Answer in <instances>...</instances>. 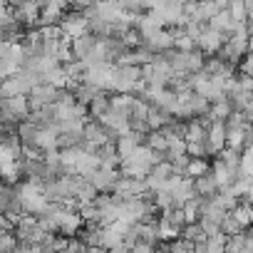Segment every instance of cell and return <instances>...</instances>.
Instances as JSON below:
<instances>
[{
    "instance_id": "obj_1",
    "label": "cell",
    "mask_w": 253,
    "mask_h": 253,
    "mask_svg": "<svg viewBox=\"0 0 253 253\" xmlns=\"http://www.w3.org/2000/svg\"><path fill=\"white\" fill-rule=\"evenodd\" d=\"M226 38H228L226 33H221V30H216V28H211V25H204L201 35L196 38V47H199L204 55H216V52L223 47Z\"/></svg>"
},
{
    "instance_id": "obj_3",
    "label": "cell",
    "mask_w": 253,
    "mask_h": 253,
    "mask_svg": "<svg viewBox=\"0 0 253 253\" xmlns=\"http://www.w3.org/2000/svg\"><path fill=\"white\" fill-rule=\"evenodd\" d=\"M40 10H42V0H28V3L13 8V18L23 28H33L40 23Z\"/></svg>"
},
{
    "instance_id": "obj_2",
    "label": "cell",
    "mask_w": 253,
    "mask_h": 253,
    "mask_svg": "<svg viewBox=\"0 0 253 253\" xmlns=\"http://www.w3.org/2000/svg\"><path fill=\"white\" fill-rule=\"evenodd\" d=\"M204 144H206V154H218L226 147V119H213L206 126Z\"/></svg>"
},
{
    "instance_id": "obj_4",
    "label": "cell",
    "mask_w": 253,
    "mask_h": 253,
    "mask_svg": "<svg viewBox=\"0 0 253 253\" xmlns=\"http://www.w3.org/2000/svg\"><path fill=\"white\" fill-rule=\"evenodd\" d=\"M194 189H196V194H199L201 199H209V196H213V194L218 191V184H216L213 174L206 171V174H201V176L194 179Z\"/></svg>"
},
{
    "instance_id": "obj_8",
    "label": "cell",
    "mask_w": 253,
    "mask_h": 253,
    "mask_svg": "<svg viewBox=\"0 0 253 253\" xmlns=\"http://www.w3.org/2000/svg\"><path fill=\"white\" fill-rule=\"evenodd\" d=\"M23 3H28V0H8L10 8H18V5H23Z\"/></svg>"
},
{
    "instance_id": "obj_7",
    "label": "cell",
    "mask_w": 253,
    "mask_h": 253,
    "mask_svg": "<svg viewBox=\"0 0 253 253\" xmlns=\"http://www.w3.org/2000/svg\"><path fill=\"white\" fill-rule=\"evenodd\" d=\"M226 10L231 13V18H233L236 23H246V20H248V5L243 3V0H231Z\"/></svg>"
},
{
    "instance_id": "obj_6",
    "label": "cell",
    "mask_w": 253,
    "mask_h": 253,
    "mask_svg": "<svg viewBox=\"0 0 253 253\" xmlns=\"http://www.w3.org/2000/svg\"><path fill=\"white\" fill-rule=\"evenodd\" d=\"M206 171H211V167H209V159H206V157H189L186 176L196 179V176H201V174H206Z\"/></svg>"
},
{
    "instance_id": "obj_5",
    "label": "cell",
    "mask_w": 253,
    "mask_h": 253,
    "mask_svg": "<svg viewBox=\"0 0 253 253\" xmlns=\"http://www.w3.org/2000/svg\"><path fill=\"white\" fill-rule=\"evenodd\" d=\"M209 25L228 35V33H233V30H236V25H238V23L231 18V13H228V10H218V13H216V15L209 20Z\"/></svg>"
}]
</instances>
